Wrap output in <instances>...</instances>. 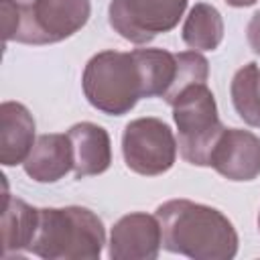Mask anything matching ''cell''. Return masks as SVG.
Instances as JSON below:
<instances>
[{
    "mask_svg": "<svg viewBox=\"0 0 260 260\" xmlns=\"http://www.w3.org/2000/svg\"><path fill=\"white\" fill-rule=\"evenodd\" d=\"M160 248L162 230L156 213H126L112 225L108 242V256L112 260H154Z\"/></svg>",
    "mask_w": 260,
    "mask_h": 260,
    "instance_id": "8",
    "label": "cell"
},
{
    "mask_svg": "<svg viewBox=\"0 0 260 260\" xmlns=\"http://www.w3.org/2000/svg\"><path fill=\"white\" fill-rule=\"evenodd\" d=\"M162 248L195 260H230L238 254V232L215 207L169 199L156 207Z\"/></svg>",
    "mask_w": 260,
    "mask_h": 260,
    "instance_id": "1",
    "label": "cell"
},
{
    "mask_svg": "<svg viewBox=\"0 0 260 260\" xmlns=\"http://www.w3.org/2000/svg\"><path fill=\"white\" fill-rule=\"evenodd\" d=\"M16 43L53 45L73 37L91 14L89 0H24L16 2Z\"/></svg>",
    "mask_w": 260,
    "mask_h": 260,
    "instance_id": "5",
    "label": "cell"
},
{
    "mask_svg": "<svg viewBox=\"0 0 260 260\" xmlns=\"http://www.w3.org/2000/svg\"><path fill=\"white\" fill-rule=\"evenodd\" d=\"M181 37L193 51H215L223 41V18L219 10L207 2H197L183 22Z\"/></svg>",
    "mask_w": 260,
    "mask_h": 260,
    "instance_id": "14",
    "label": "cell"
},
{
    "mask_svg": "<svg viewBox=\"0 0 260 260\" xmlns=\"http://www.w3.org/2000/svg\"><path fill=\"white\" fill-rule=\"evenodd\" d=\"M81 87L85 100L108 116L128 114L146 95V81L136 51L95 53L83 69Z\"/></svg>",
    "mask_w": 260,
    "mask_h": 260,
    "instance_id": "3",
    "label": "cell"
},
{
    "mask_svg": "<svg viewBox=\"0 0 260 260\" xmlns=\"http://www.w3.org/2000/svg\"><path fill=\"white\" fill-rule=\"evenodd\" d=\"M258 0H225V4H230V6H234V8H246V6H252V4H256Z\"/></svg>",
    "mask_w": 260,
    "mask_h": 260,
    "instance_id": "19",
    "label": "cell"
},
{
    "mask_svg": "<svg viewBox=\"0 0 260 260\" xmlns=\"http://www.w3.org/2000/svg\"><path fill=\"white\" fill-rule=\"evenodd\" d=\"M173 120L177 124V146L181 156L195 167H209L211 150L223 132L217 116V104L207 83H195L183 89L173 102Z\"/></svg>",
    "mask_w": 260,
    "mask_h": 260,
    "instance_id": "4",
    "label": "cell"
},
{
    "mask_svg": "<svg viewBox=\"0 0 260 260\" xmlns=\"http://www.w3.org/2000/svg\"><path fill=\"white\" fill-rule=\"evenodd\" d=\"M35 118L18 102L0 106V162L4 167L22 165L35 146Z\"/></svg>",
    "mask_w": 260,
    "mask_h": 260,
    "instance_id": "11",
    "label": "cell"
},
{
    "mask_svg": "<svg viewBox=\"0 0 260 260\" xmlns=\"http://www.w3.org/2000/svg\"><path fill=\"white\" fill-rule=\"evenodd\" d=\"M0 14H2V37H4V45H6L8 41H14V35L18 28L16 0H0Z\"/></svg>",
    "mask_w": 260,
    "mask_h": 260,
    "instance_id": "17",
    "label": "cell"
},
{
    "mask_svg": "<svg viewBox=\"0 0 260 260\" xmlns=\"http://www.w3.org/2000/svg\"><path fill=\"white\" fill-rule=\"evenodd\" d=\"M175 57H177L175 79H173L169 93L162 98L169 106H173V102L183 89L195 83H205L209 77V63L199 51H183V53H175Z\"/></svg>",
    "mask_w": 260,
    "mask_h": 260,
    "instance_id": "16",
    "label": "cell"
},
{
    "mask_svg": "<svg viewBox=\"0 0 260 260\" xmlns=\"http://www.w3.org/2000/svg\"><path fill=\"white\" fill-rule=\"evenodd\" d=\"M258 232H260V211H258Z\"/></svg>",
    "mask_w": 260,
    "mask_h": 260,
    "instance_id": "20",
    "label": "cell"
},
{
    "mask_svg": "<svg viewBox=\"0 0 260 260\" xmlns=\"http://www.w3.org/2000/svg\"><path fill=\"white\" fill-rule=\"evenodd\" d=\"M209 167L228 181H252L260 175V136L242 128H223Z\"/></svg>",
    "mask_w": 260,
    "mask_h": 260,
    "instance_id": "9",
    "label": "cell"
},
{
    "mask_svg": "<svg viewBox=\"0 0 260 260\" xmlns=\"http://www.w3.org/2000/svg\"><path fill=\"white\" fill-rule=\"evenodd\" d=\"M39 221V209L4 193L2 205V256L28 250Z\"/></svg>",
    "mask_w": 260,
    "mask_h": 260,
    "instance_id": "13",
    "label": "cell"
},
{
    "mask_svg": "<svg viewBox=\"0 0 260 260\" xmlns=\"http://www.w3.org/2000/svg\"><path fill=\"white\" fill-rule=\"evenodd\" d=\"M187 0H112L108 6L110 26L134 45H146L156 35L173 30Z\"/></svg>",
    "mask_w": 260,
    "mask_h": 260,
    "instance_id": "7",
    "label": "cell"
},
{
    "mask_svg": "<svg viewBox=\"0 0 260 260\" xmlns=\"http://www.w3.org/2000/svg\"><path fill=\"white\" fill-rule=\"evenodd\" d=\"M73 150V173L77 179L102 175L112 165V142L106 128L93 122H77L67 130Z\"/></svg>",
    "mask_w": 260,
    "mask_h": 260,
    "instance_id": "10",
    "label": "cell"
},
{
    "mask_svg": "<svg viewBox=\"0 0 260 260\" xmlns=\"http://www.w3.org/2000/svg\"><path fill=\"white\" fill-rule=\"evenodd\" d=\"M246 37H248V43L252 47V51L256 55H260V10H256L246 26Z\"/></svg>",
    "mask_w": 260,
    "mask_h": 260,
    "instance_id": "18",
    "label": "cell"
},
{
    "mask_svg": "<svg viewBox=\"0 0 260 260\" xmlns=\"http://www.w3.org/2000/svg\"><path fill=\"white\" fill-rule=\"evenodd\" d=\"M177 138L160 118L130 120L122 132V156L130 171L156 177L167 173L177 160Z\"/></svg>",
    "mask_w": 260,
    "mask_h": 260,
    "instance_id": "6",
    "label": "cell"
},
{
    "mask_svg": "<svg viewBox=\"0 0 260 260\" xmlns=\"http://www.w3.org/2000/svg\"><path fill=\"white\" fill-rule=\"evenodd\" d=\"M24 173L37 183H57L73 171V150L67 134H43L22 162Z\"/></svg>",
    "mask_w": 260,
    "mask_h": 260,
    "instance_id": "12",
    "label": "cell"
},
{
    "mask_svg": "<svg viewBox=\"0 0 260 260\" xmlns=\"http://www.w3.org/2000/svg\"><path fill=\"white\" fill-rule=\"evenodd\" d=\"M232 104L238 116L248 124L260 128V67L250 61L240 67L230 85Z\"/></svg>",
    "mask_w": 260,
    "mask_h": 260,
    "instance_id": "15",
    "label": "cell"
},
{
    "mask_svg": "<svg viewBox=\"0 0 260 260\" xmlns=\"http://www.w3.org/2000/svg\"><path fill=\"white\" fill-rule=\"evenodd\" d=\"M106 244L102 219L87 207H43L28 246L45 260H98Z\"/></svg>",
    "mask_w": 260,
    "mask_h": 260,
    "instance_id": "2",
    "label": "cell"
}]
</instances>
